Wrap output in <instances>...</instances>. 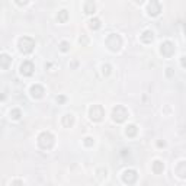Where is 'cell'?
<instances>
[{"instance_id":"obj_1","label":"cell","mask_w":186,"mask_h":186,"mask_svg":"<svg viewBox=\"0 0 186 186\" xmlns=\"http://www.w3.org/2000/svg\"><path fill=\"white\" fill-rule=\"evenodd\" d=\"M106 45L108 48L111 50V51H118L122 45V41H121L119 35H116V33H111L109 36H108L106 40Z\"/></svg>"},{"instance_id":"obj_2","label":"cell","mask_w":186,"mask_h":186,"mask_svg":"<svg viewBox=\"0 0 186 186\" xmlns=\"http://www.w3.org/2000/svg\"><path fill=\"white\" fill-rule=\"evenodd\" d=\"M33 46H35V42H33V40L29 38V36H23V38L19 40V50L22 53L29 54L33 50Z\"/></svg>"},{"instance_id":"obj_3","label":"cell","mask_w":186,"mask_h":186,"mask_svg":"<svg viewBox=\"0 0 186 186\" xmlns=\"http://www.w3.org/2000/svg\"><path fill=\"white\" fill-rule=\"evenodd\" d=\"M38 143H40V146L42 148H51L54 146V137L51 135L50 133H42L40 135V138H38Z\"/></svg>"},{"instance_id":"obj_4","label":"cell","mask_w":186,"mask_h":186,"mask_svg":"<svg viewBox=\"0 0 186 186\" xmlns=\"http://www.w3.org/2000/svg\"><path fill=\"white\" fill-rule=\"evenodd\" d=\"M112 116H113V121H115V122H124L125 118L128 116V111H126L124 106H116L113 109Z\"/></svg>"},{"instance_id":"obj_5","label":"cell","mask_w":186,"mask_h":186,"mask_svg":"<svg viewBox=\"0 0 186 186\" xmlns=\"http://www.w3.org/2000/svg\"><path fill=\"white\" fill-rule=\"evenodd\" d=\"M102 116H103V109H102V106L100 105H93L90 108V118L93 121H100Z\"/></svg>"},{"instance_id":"obj_6","label":"cell","mask_w":186,"mask_h":186,"mask_svg":"<svg viewBox=\"0 0 186 186\" xmlns=\"http://www.w3.org/2000/svg\"><path fill=\"white\" fill-rule=\"evenodd\" d=\"M160 53L163 54L164 57H170L173 53H174V45H173L172 42H169V41H166V42H163L161 44V48H160Z\"/></svg>"},{"instance_id":"obj_7","label":"cell","mask_w":186,"mask_h":186,"mask_svg":"<svg viewBox=\"0 0 186 186\" xmlns=\"http://www.w3.org/2000/svg\"><path fill=\"white\" fill-rule=\"evenodd\" d=\"M160 10H161V7H160L157 0H151L150 5H148V7H147V12H148L150 16H157V15L160 13Z\"/></svg>"},{"instance_id":"obj_8","label":"cell","mask_w":186,"mask_h":186,"mask_svg":"<svg viewBox=\"0 0 186 186\" xmlns=\"http://www.w3.org/2000/svg\"><path fill=\"white\" fill-rule=\"evenodd\" d=\"M122 179H124V182L125 183H128V185H131V183H134L135 180H137V172L135 170H125L124 172V174H122Z\"/></svg>"},{"instance_id":"obj_9","label":"cell","mask_w":186,"mask_h":186,"mask_svg":"<svg viewBox=\"0 0 186 186\" xmlns=\"http://www.w3.org/2000/svg\"><path fill=\"white\" fill-rule=\"evenodd\" d=\"M33 71V64L31 61H23L22 66H20V73L23 76H31Z\"/></svg>"},{"instance_id":"obj_10","label":"cell","mask_w":186,"mask_h":186,"mask_svg":"<svg viewBox=\"0 0 186 186\" xmlns=\"http://www.w3.org/2000/svg\"><path fill=\"white\" fill-rule=\"evenodd\" d=\"M31 92H32L33 98H41V96H42V93H44V89H42L40 84H35V86H32Z\"/></svg>"},{"instance_id":"obj_11","label":"cell","mask_w":186,"mask_h":186,"mask_svg":"<svg viewBox=\"0 0 186 186\" xmlns=\"http://www.w3.org/2000/svg\"><path fill=\"white\" fill-rule=\"evenodd\" d=\"M176 173H177V176L180 177H186V163H179V166L176 167Z\"/></svg>"},{"instance_id":"obj_12","label":"cell","mask_w":186,"mask_h":186,"mask_svg":"<svg viewBox=\"0 0 186 186\" xmlns=\"http://www.w3.org/2000/svg\"><path fill=\"white\" fill-rule=\"evenodd\" d=\"M163 169H164V166H163V163H161V161H154L153 163V172L156 173V174L161 173L163 172Z\"/></svg>"},{"instance_id":"obj_13","label":"cell","mask_w":186,"mask_h":186,"mask_svg":"<svg viewBox=\"0 0 186 186\" xmlns=\"http://www.w3.org/2000/svg\"><path fill=\"white\" fill-rule=\"evenodd\" d=\"M141 41L143 42H151L153 41V32L151 31H146V32L141 35Z\"/></svg>"},{"instance_id":"obj_14","label":"cell","mask_w":186,"mask_h":186,"mask_svg":"<svg viewBox=\"0 0 186 186\" xmlns=\"http://www.w3.org/2000/svg\"><path fill=\"white\" fill-rule=\"evenodd\" d=\"M84 12L86 13H93L95 12V3L93 2H87L84 5Z\"/></svg>"},{"instance_id":"obj_15","label":"cell","mask_w":186,"mask_h":186,"mask_svg":"<svg viewBox=\"0 0 186 186\" xmlns=\"http://www.w3.org/2000/svg\"><path fill=\"white\" fill-rule=\"evenodd\" d=\"M135 134H137V126H135V125L126 126V135H129V137H134Z\"/></svg>"},{"instance_id":"obj_16","label":"cell","mask_w":186,"mask_h":186,"mask_svg":"<svg viewBox=\"0 0 186 186\" xmlns=\"http://www.w3.org/2000/svg\"><path fill=\"white\" fill-rule=\"evenodd\" d=\"M89 23H90V28H92V29H99L100 28V20L99 19H92Z\"/></svg>"},{"instance_id":"obj_17","label":"cell","mask_w":186,"mask_h":186,"mask_svg":"<svg viewBox=\"0 0 186 186\" xmlns=\"http://www.w3.org/2000/svg\"><path fill=\"white\" fill-rule=\"evenodd\" d=\"M2 61H3V63H2V67L6 70V68H7V64H9V57H7L6 54H3V55H2Z\"/></svg>"},{"instance_id":"obj_18","label":"cell","mask_w":186,"mask_h":186,"mask_svg":"<svg viewBox=\"0 0 186 186\" xmlns=\"http://www.w3.org/2000/svg\"><path fill=\"white\" fill-rule=\"evenodd\" d=\"M58 20H60V22H66L67 20V10H61L60 15H58Z\"/></svg>"},{"instance_id":"obj_19","label":"cell","mask_w":186,"mask_h":186,"mask_svg":"<svg viewBox=\"0 0 186 186\" xmlns=\"http://www.w3.org/2000/svg\"><path fill=\"white\" fill-rule=\"evenodd\" d=\"M19 116H20V112L18 109H13V111L10 112V118H13V119H19Z\"/></svg>"},{"instance_id":"obj_20","label":"cell","mask_w":186,"mask_h":186,"mask_svg":"<svg viewBox=\"0 0 186 186\" xmlns=\"http://www.w3.org/2000/svg\"><path fill=\"white\" fill-rule=\"evenodd\" d=\"M67 45H68L67 42H63V44H61V51H67V50H68V48H67Z\"/></svg>"},{"instance_id":"obj_21","label":"cell","mask_w":186,"mask_h":186,"mask_svg":"<svg viewBox=\"0 0 186 186\" xmlns=\"http://www.w3.org/2000/svg\"><path fill=\"white\" fill-rule=\"evenodd\" d=\"M26 2H28V0H16V3H18V5H20V6H22V5H26Z\"/></svg>"},{"instance_id":"obj_22","label":"cell","mask_w":186,"mask_h":186,"mask_svg":"<svg viewBox=\"0 0 186 186\" xmlns=\"http://www.w3.org/2000/svg\"><path fill=\"white\" fill-rule=\"evenodd\" d=\"M182 66L186 67V57H182Z\"/></svg>"},{"instance_id":"obj_23","label":"cell","mask_w":186,"mask_h":186,"mask_svg":"<svg viewBox=\"0 0 186 186\" xmlns=\"http://www.w3.org/2000/svg\"><path fill=\"white\" fill-rule=\"evenodd\" d=\"M90 140H92V138H86V141H84L87 146H90V144H92V141H90Z\"/></svg>"},{"instance_id":"obj_24","label":"cell","mask_w":186,"mask_h":186,"mask_svg":"<svg viewBox=\"0 0 186 186\" xmlns=\"http://www.w3.org/2000/svg\"><path fill=\"white\" fill-rule=\"evenodd\" d=\"M144 0H135V3H143Z\"/></svg>"}]
</instances>
